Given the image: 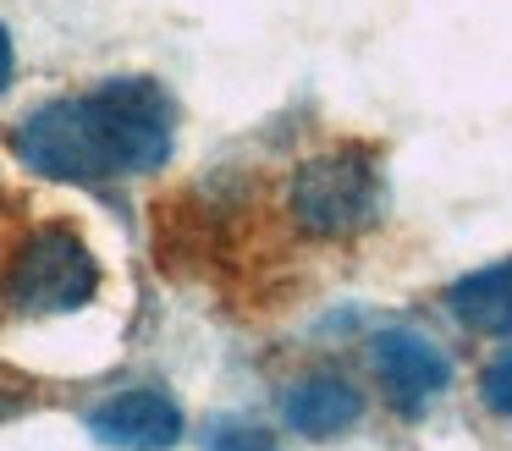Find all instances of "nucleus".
<instances>
[{"mask_svg": "<svg viewBox=\"0 0 512 451\" xmlns=\"http://www.w3.org/2000/svg\"><path fill=\"white\" fill-rule=\"evenodd\" d=\"M287 204H292V220H298L309 237H358L380 220L386 209V176H380V160L358 143L347 149H325L314 160L298 165L287 187Z\"/></svg>", "mask_w": 512, "mask_h": 451, "instance_id": "2", "label": "nucleus"}, {"mask_svg": "<svg viewBox=\"0 0 512 451\" xmlns=\"http://www.w3.org/2000/svg\"><path fill=\"white\" fill-rule=\"evenodd\" d=\"M281 413H287V424L298 429V435L331 440V435H342V429H353L358 418H364V396H358L342 374H309V380H298L287 391Z\"/></svg>", "mask_w": 512, "mask_h": 451, "instance_id": "6", "label": "nucleus"}, {"mask_svg": "<svg viewBox=\"0 0 512 451\" xmlns=\"http://www.w3.org/2000/svg\"><path fill=\"white\" fill-rule=\"evenodd\" d=\"M199 446L204 451H281V440L265 424H248V418H210Z\"/></svg>", "mask_w": 512, "mask_h": 451, "instance_id": "8", "label": "nucleus"}, {"mask_svg": "<svg viewBox=\"0 0 512 451\" xmlns=\"http://www.w3.org/2000/svg\"><path fill=\"white\" fill-rule=\"evenodd\" d=\"M479 402H485L490 413L512 418V352H501V358L485 363V374H479Z\"/></svg>", "mask_w": 512, "mask_h": 451, "instance_id": "9", "label": "nucleus"}, {"mask_svg": "<svg viewBox=\"0 0 512 451\" xmlns=\"http://www.w3.org/2000/svg\"><path fill=\"white\" fill-rule=\"evenodd\" d=\"M375 374H380V385H386L391 407H397L402 418H419L424 407H435V396L452 385V358H446L424 330L397 325V330H380L375 336Z\"/></svg>", "mask_w": 512, "mask_h": 451, "instance_id": "4", "label": "nucleus"}, {"mask_svg": "<svg viewBox=\"0 0 512 451\" xmlns=\"http://www.w3.org/2000/svg\"><path fill=\"white\" fill-rule=\"evenodd\" d=\"M94 292L100 264L72 226H34L0 264V303L17 314H72Z\"/></svg>", "mask_w": 512, "mask_h": 451, "instance_id": "3", "label": "nucleus"}, {"mask_svg": "<svg viewBox=\"0 0 512 451\" xmlns=\"http://www.w3.org/2000/svg\"><path fill=\"white\" fill-rule=\"evenodd\" d=\"M446 308H452L457 325L479 330V336H512V259L452 281L446 286Z\"/></svg>", "mask_w": 512, "mask_h": 451, "instance_id": "7", "label": "nucleus"}, {"mask_svg": "<svg viewBox=\"0 0 512 451\" xmlns=\"http://www.w3.org/2000/svg\"><path fill=\"white\" fill-rule=\"evenodd\" d=\"M177 105L155 77H105L100 88L28 110L12 127V154L34 176L72 187H111L171 160Z\"/></svg>", "mask_w": 512, "mask_h": 451, "instance_id": "1", "label": "nucleus"}, {"mask_svg": "<svg viewBox=\"0 0 512 451\" xmlns=\"http://www.w3.org/2000/svg\"><path fill=\"white\" fill-rule=\"evenodd\" d=\"M12 72H17V50H12V33L0 28V94L12 88Z\"/></svg>", "mask_w": 512, "mask_h": 451, "instance_id": "10", "label": "nucleus"}, {"mask_svg": "<svg viewBox=\"0 0 512 451\" xmlns=\"http://www.w3.org/2000/svg\"><path fill=\"white\" fill-rule=\"evenodd\" d=\"M89 435L111 451H171L182 440V407L160 385H133L94 407Z\"/></svg>", "mask_w": 512, "mask_h": 451, "instance_id": "5", "label": "nucleus"}]
</instances>
